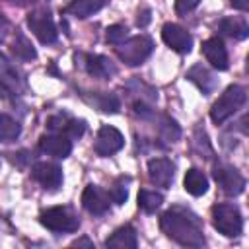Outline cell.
Returning a JSON list of instances; mask_svg holds the SVG:
<instances>
[{"instance_id":"cell-24","label":"cell","mask_w":249,"mask_h":249,"mask_svg":"<svg viewBox=\"0 0 249 249\" xmlns=\"http://www.w3.org/2000/svg\"><path fill=\"white\" fill-rule=\"evenodd\" d=\"M12 53H14L19 60H33V58H37L35 47H33L31 41H29L23 33H19V31H16V39H14V45H12Z\"/></svg>"},{"instance_id":"cell-11","label":"cell","mask_w":249,"mask_h":249,"mask_svg":"<svg viewBox=\"0 0 249 249\" xmlns=\"http://www.w3.org/2000/svg\"><path fill=\"white\" fill-rule=\"evenodd\" d=\"M47 128L56 134H64L68 138H80L86 132V121L82 119H72L70 115H54L47 121Z\"/></svg>"},{"instance_id":"cell-7","label":"cell","mask_w":249,"mask_h":249,"mask_svg":"<svg viewBox=\"0 0 249 249\" xmlns=\"http://www.w3.org/2000/svg\"><path fill=\"white\" fill-rule=\"evenodd\" d=\"M23 91V80L16 66L6 58L4 53H0V97L10 99L18 97Z\"/></svg>"},{"instance_id":"cell-14","label":"cell","mask_w":249,"mask_h":249,"mask_svg":"<svg viewBox=\"0 0 249 249\" xmlns=\"http://www.w3.org/2000/svg\"><path fill=\"white\" fill-rule=\"evenodd\" d=\"M109 195L99 189L97 185H88L82 193V206L89 212V214H95V216H101L109 210Z\"/></svg>"},{"instance_id":"cell-33","label":"cell","mask_w":249,"mask_h":249,"mask_svg":"<svg viewBox=\"0 0 249 249\" xmlns=\"http://www.w3.org/2000/svg\"><path fill=\"white\" fill-rule=\"evenodd\" d=\"M231 6L245 12V10H249V0H231Z\"/></svg>"},{"instance_id":"cell-32","label":"cell","mask_w":249,"mask_h":249,"mask_svg":"<svg viewBox=\"0 0 249 249\" xmlns=\"http://www.w3.org/2000/svg\"><path fill=\"white\" fill-rule=\"evenodd\" d=\"M72 247H93V243L88 239V237H80V239H76V241H72Z\"/></svg>"},{"instance_id":"cell-9","label":"cell","mask_w":249,"mask_h":249,"mask_svg":"<svg viewBox=\"0 0 249 249\" xmlns=\"http://www.w3.org/2000/svg\"><path fill=\"white\" fill-rule=\"evenodd\" d=\"M123 146H124V138H123V134H121L115 126H111V124H103V126L99 128V132H97L93 150H95L97 156L107 158V156H113L115 152H119Z\"/></svg>"},{"instance_id":"cell-23","label":"cell","mask_w":249,"mask_h":249,"mask_svg":"<svg viewBox=\"0 0 249 249\" xmlns=\"http://www.w3.org/2000/svg\"><path fill=\"white\" fill-rule=\"evenodd\" d=\"M86 101L91 103L95 109H99L103 113H111V115L121 109V101L113 93H93L91 97H86Z\"/></svg>"},{"instance_id":"cell-27","label":"cell","mask_w":249,"mask_h":249,"mask_svg":"<svg viewBox=\"0 0 249 249\" xmlns=\"http://www.w3.org/2000/svg\"><path fill=\"white\" fill-rule=\"evenodd\" d=\"M107 195H109V198H111L115 204H124L126 198H128V189H126V185H124V177H119L117 183L111 187V191H109Z\"/></svg>"},{"instance_id":"cell-21","label":"cell","mask_w":249,"mask_h":249,"mask_svg":"<svg viewBox=\"0 0 249 249\" xmlns=\"http://www.w3.org/2000/svg\"><path fill=\"white\" fill-rule=\"evenodd\" d=\"M183 187H185V191H187L189 195H193V196H202V195L208 191V179H206V175H204L200 169L191 167V169H187V173H185V177H183Z\"/></svg>"},{"instance_id":"cell-4","label":"cell","mask_w":249,"mask_h":249,"mask_svg":"<svg viewBox=\"0 0 249 249\" xmlns=\"http://www.w3.org/2000/svg\"><path fill=\"white\" fill-rule=\"evenodd\" d=\"M152 51H154V41L148 35H136L117 45V56L128 66L142 64L152 54Z\"/></svg>"},{"instance_id":"cell-13","label":"cell","mask_w":249,"mask_h":249,"mask_svg":"<svg viewBox=\"0 0 249 249\" xmlns=\"http://www.w3.org/2000/svg\"><path fill=\"white\" fill-rule=\"evenodd\" d=\"M33 179L47 191H56L62 185V169L56 163L49 161H37L31 169Z\"/></svg>"},{"instance_id":"cell-17","label":"cell","mask_w":249,"mask_h":249,"mask_svg":"<svg viewBox=\"0 0 249 249\" xmlns=\"http://www.w3.org/2000/svg\"><path fill=\"white\" fill-rule=\"evenodd\" d=\"M84 64H86V72L89 76L101 78V80L111 78L117 72L113 60L107 58V56H103V54H86V62Z\"/></svg>"},{"instance_id":"cell-6","label":"cell","mask_w":249,"mask_h":249,"mask_svg":"<svg viewBox=\"0 0 249 249\" xmlns=\"http://www.w3.org/2000/svg\"><path fill=\"white\" fill-rule=\"evenodd\" d=\"M27 25L31 29V33L43 43V45H51L56 41L58 33L54 27V19L49 12V8H37L33 12H29L27 16Z\"/></svg>"},{"instance_id":"cell-5","label":"cell","mask_w":249,"mask_h":249,"mask_svg":"<svg viewBox=\"0 0 249 249\" xmlns=\"http://www.w3.org/2000/svg\"><path fill=\"white\" fill-rule=\"evenodd\" d=\"M39 222L47 230L56 231V233H70L80 228L78 216L68 206H53V208L43 210L39 216Z\"/></svg>"},{"instance_id":"cell-3","label":"cell","mask_w":249,"mask_h":249,"mask_svg":"<svg viewBox=\"0 0 249 249\" xmlns=\"http://www.w3.org/2000/svg\"><path fill=\"white\" fill-rule=\"evenodd\" d=\"M212 224L226 237H237L243 230V218L235 204L220 202L212 206Z\"/></svg>"},{"instance_id":"cell-19","label":"cell","mask_w":249,"mask_h":249,"mask_svg":"<svg viewBox=\"0 0 249 249\" xmlns=\"http://www.w3.org/2000/svg\"><path fill=\"white\" fill-rule=\"evenodd\" d=\"M187 78H189L204 95L212 93V91L216 89V86H218V78H216L206 66H202V64H195V66L187 72Z\"/></svg>"},{"instance_id":"cell-29","label":"cell","mask_w":249,"mask_h":249,"mask_svg":"<svg viewBox=\"0 0 249 249\" xmlns=\"http://www.w3.org/2000/svg\"><path fill=\"white\" fill-rule=\"evenodd\" d=\"M198 4H200V0H175V12L179 16H185V14L193 12Z\"/></svg>"},{"instance_id":"cell-16","label":"cell","mask_w":249,"mask_h":249,"mask_svg":"<svg viewBox=\"0 0 249 249\" xmlns=\"http://www.w3.org/2000/svg\"><path fill=\"white\" fill-rule=\"evenodd\" d=\"M202 54L206 56V60L210 62L212 68L216 70H228L230 60H228V51L222 43V39L218 37H210L202 43Z\"/></svg>"},{"instance_id":"cell-28","label":"cell","mask_w":249,"mask_h":249,"mask_svg":"<svg viewBox=\"0 0 249 249\" xmlns=\"http://www.w3.org/2000/svg\"><path fill=\"white\" fill-rule=\"evenodd\" d=\"M126 37H128V29H126L124 25L115 23V25H109V27L105 29V39H107V43H111V45H119V43H123Z\"/></svg>"},{"instance_id":"cell-30","label":"cell","mask_w":249,"mask_h":249,"mask_svg":"<svg viewBox=\"0 0 249 249\" xmlns=\"http://www.w3.org/2000/svg\"><path fill=\"white\" fill-rule=\"evenodd\" d=\"M150 19H152V12H150L148 8H142V10L138 12V18H136V25H138V27H146V25L150 23Z\"/></svg>"},{"instance_id":"cell-10","label":"cell","mask_w":249,"mask_h":249,"mask_svg":"<svg viewBox=\"0 0 249 249\" xmlns=\"http://www.w3.org/2000/svg\"><path fill=\"white\" fill-rule=\"evenodd\" d=\"M161 39H163V43H165L169 49H173V51L179 53V54L191 53L193 37H191V33H189L185 27H181V25H177V23H165V25L161 27Z\"/></svg>"},{"instance_id":"cell-26","label":"cell","mask_w":249,"mask_h":249,"mask_svg":"<svg viewBox=\"0 0 249 249\" xmlns=\"http://www.w3.org/2000/svg\"><path fill=\"white\" fill-rule=\"evenodd\" d=\"M161 202H163V196H161L160 193H156V191L142 189V191L138 193V206H140L146 214L156 212V210L161 206Z\"/></svg>"},{"instance_id":"cell-22","label":"cell","mask_w":249,"mask_h":249,"mask_svg":"<svg viewBox=\"0 0 249 249\" xmlns=\"http://www.w3.org/2000/svg\"><path fill=\"white\" fill-rule=\"evenodd\" d=\"M220 31L231 39H245L249 35V25L239 16H230L220 21Z\"/></svg>"},{"instance_id":"cell-25","label":"cell","mask_w":249,"mask_h":249,"mask_svg":"<svg viewBox=\"0 0 249 249\" xmlns=\"http://www.w3.org/2000/svg\"><path fill=\"white\" fill-rule=\"evenodd\" d=\"M21 134V124L6 113H0V142H12Z\"/></svg>"},{"instance_id":"cell-1","label":"cell","mask_w":249,"mask_h":249,"mask_svg":"<svg viewBox=\"0 0 249 249\" xmlns=\"http://www.w3.org/2000/svg\"><path fill=\"white\" fill-rule=\"evenodd\" d=\"M161 231L183 247H202L204 231L200 218L183 206H171L160 218Z\"/></svg>"},{"instance_id":"cell-8","label":"cell","mask_w":249,"mask_h":249,"mask_svg":"<svg viewBox=\"0 0 249 249\" xmlns=\"http://www.w3.org/2000/svg\"><path fill=\"white\" fill-rule=\"evenodd\" d=\"M212 175H214L218 187L222 189V193H226L230 196H237V195H241L245 191V179H243V175L235 167H231V165L218 163L214 167Z\"/></svg>"},{"instance_id":"cell-31","label":"cell","mask_w":249,"mask_h":249,"mask_svg":"<svg viewBox=\"0 0 249 249\" xmlns=\"http://www.w3.org/2000/svg\"><path fill=\"white\" fill-rule=\"evenodd\" d=\"M8 31H10V23H8V19L0 14V41H4V37L8 35Z\"/></svg>"},{"instance_id":"cell-2","label":"cell","mask_w":249,"mask_h":249,"mask_svg":"<svg viewBox=\"0 0 249 249\" xmlns=\"http://www.w3.org/2000/svg\"><path fill=\"white\" fill-rule=\"evenodd\" d=\"M247 101V91L243 86H230L226 88V91L214 101L212 109H210V119L216 123V124H222L226 123L230 117H233Z\"/></svg>"},{"instance_id":"cell-20","label":"cell","mask_w":249,"mask_h":249,"mask_svg":"<svg viewBox=\"0 0 249 249\" xmlns=\"http://www.w3.org/2000/svg\"><path fill=\"white\" fill-rule=\"evenodd\" d=\"M107 4H109V0H72L64 12L78 19H86V18L93 16L95 12L103 10Z\"/></svg>"},{"instance_id":"cell-12","label":"cell","mask_w":249,"mask_h":249,"mask_svg":"<svg viewBox=\"0 0 249 249\" xmlns=\"http://www.w3.org/2000/svg\"><path fill=\"white\" fill-rule=\"evenodd\" d=\"M148 177L156 187L169 189L175 177V163L167 158H154L148 161Z\"/></svg>"},{"instance_id":"cell-18","label":"cell","mask_w":249,"mask_h":249,"mask_svg":"<svg viewBox=\"0 0 249 249\" xmlns=\"http://www.w3.org/2000/svg\"><path fill=\"white\" fill-rule=\"evenodd\" d=\"M136 245L138 235L132 226H121L111 233V237L105 239V247L111 249H136Z\"/></svg>"},{"instance_id":"cell-15","label":"cell","mask_w":249,"mask_h":249,"mask_svg":"<svg viewBox=\"0 0 249 249\" xmlns=\"http://www.w3.org/2000/svg\"><path fill=\"white\" fill-rule=\"evenodd\" d=\"M39 148H41V152H45L49 156L68 158L70 152H72V140L68 136H64V134L51 132V134H43L39 138Z\"/></svg>"}]
</instances>
